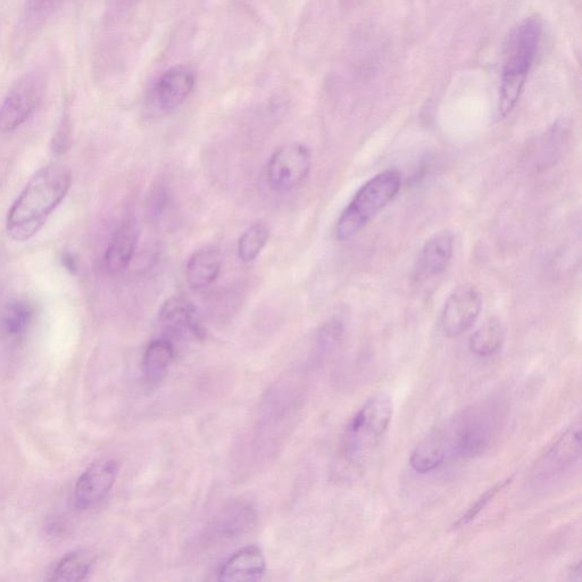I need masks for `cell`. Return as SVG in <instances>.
I'll use <instances>...</instances> for the list:
<instances>
[{"label":"cell","instance_id":"cell-1","mask_svg":"<svg viewBox=\"0 0 582 582\" xmlns=\"http://www.w3.org/2000/svg\"><path fill=\"white\" fill-rule=\"evenodd\" d=\"M71 180L70 171L61 164L39 170L8 212V235L16 241H27L35 236L68 194Z\"/></svg>","mask_w":582,"mask_h":582},{"label":"cell","instance_id":"cell-2","mask_svg":"<svg viewBox=\"0 0 582 582\" xmlns=\"http://www.w3.org/2000/svg\"><path fill=\"white\" fill-rule=\"evenodd\" d=\"M542 36V23L528 18L518 24L506 39L503 52L500 115H509L517 105L529 71L534 64Z\"/></svg>","mask_w":582,"mask_h":582},{"label":"cell","instance_id":"cell-3","mask_svg":"<svg viewBox=\"0 0 582 582\" xmlns=\"http://www.w3.org/2000/svg\"><path fill=\"white\" fill-rule=\"evenodd\" d=\"M496 415L487 404L472 406L462 412L446 428L437 429L448 459H473L484 454L494 437Z\"/></svg>","mask_w":582,"mask_h":582},{"label":"cell","instance_id":"cell-4","mask_svg":"<svg viewBox=\"0 0 582 582\" xmlns=\"http://www.w3.org/2000/svg\"><path fill=\"white\" fill-rule=\"evenodd\" d=\"M402 186L401 174L386 170L361 187L337 222L336 236L348 240L359 234L380 211L393 201Z\"/></svg>","mask_w":582,"mask_h":582},{"label":"cell","instance_id":"cell-5","mask_svg":"<svg viewBox=\"0 0 582 582\" xmlns=\"http://www.w3.org/2000/svg\"><path fill=\"white\" fill-rule=\"evenodd\" d=\"M393 398L386 392L371 396L349 422L344 437V453L349 461H362L381 443L392 423Z\"/></svg>","mask_w":582,"mask_h":582},{"label":"cell","instance_id":"cell-6","mask_svg":"<svg viewBox=\"0 0 582 582\" xmlns=\"http://www.w3.org/2000/svg\"><path fill=\"white\" fill-rule=\"evenodd\" d=\"M312 168L310 149L299 143L281 146L272 154L266 169L271 189L288 191L302 184Z\"/></svg>","mask_w":582,"mask_h":582},{"label":"cell","instance_id":"cell-7","mask_svg":"<svg viewBox=\"0 0 582 582\" xmlns=\"http://www.w3.org/2000/svg\"><path fill=\"white\" fill-rule=\"evenodd\" d=\"M44 81L29 74L16 82L0 104V132L18 129L35 113L44 95Z\"/></svg>","mask_w":582,"mask_h":582},{"label":"cell","instance_id":"cell-8","mask_svg":"<svg viewBox=\"0 0 582 582\" xmlns=\"http://www.w3.org/2000/svg\"><path fill=\"white\" fill-rule=\"evenodd\" d=\"M196 73L189 66H174L164 72L149 93V111L156 115L170 114L193 94Z\"/></svg>","mask_w":582,"mask_h":582},{"label":"cell","instance_id":"cell-9","mask_svg":"<svg viewBox=\"0 0 582 582\" xmlns=\"http://www.w3.org/2000/svg\"><path fill=\"white\" fill-rule=\"evenodd\" d=\"M482 309V298L476 287L461 286L453 291L444 305L442 328L447 337H460L473 327Z\"/></svg>","mask_w":582,"mask_h":582},{"label":"cell","instance_id":"cell-10","mask_svg":"<svg viewBox=\"0 0 582 582\" xmlns=\"http://www.w3.org/2000/svg\"><path fill=\"white\" fill-rule=\"evenodd\" d=\"M581 456V428H573L557 440L536 463L531 472V480L535 484L546 482L563 475Z\"/></svg>","mask_w":582,"mask_h":582},{"label":"cell","instance_id":"cell-11","mask_svg":"<svg viewBox=\"0 0 582 582\" xmlns=\"http://www.w3.org/2000/svg\"><path fill=\"white\" fill-rule=\"evenodd\" d=\"M119 475V464L112 459L97 460L82 473L74 488V501L81 510L101 503L110 494Z\"/></svg>","mask_w":582,"mask_h":582},{"label":"cell","instance_id":"cell-12","mask_svg":"<svg viewBox=\"0 0 582 582\" xmlns=\"http://www.w3.org/2000/svg\"><path fill=\"white\" fill-rule=\"evenodd\" d=\"M257 523V513L252 505L237 503L220 512L206 527L203 535L206 544L231 542L248 534Z\"/></svg>","mask_w":582,"mask_h":582},{"label":"cell","instance_id":"cell-13","mask_svg":"<svg viewBox=\"0 0 582 582\" xmlns=\"http://www.w3.org/2000/svg\"><path fill=\"white\" fill-rule=\"evenodd\" d=\"M160 321L170 334L201 340L205 329L199 320L195 306L186 298L176 296L168 299L160 311Z\"/></svg>","mask_w":582,"mask_h":582},{"label":"cell","instance_id":"cell-14","mask_svg":"<svg viewBox=\"0 0 582 582\" xmlns=\"http://www.w3.org/2000/svg\"><path fill=\"white\" fill-rule=\"evenodd\" d=\"M139 240V229L135 220L124 221L108 244L104 256L107 273L118 274L126 270L135 255Z\"/></svg>","mask_w":582,"mask_h":582},{"label":"cell","instance_id":"cell-15","mask_svg":"<svg viewBox=\"0 0 582 582\" xmlns=\"http://www.w3.org/2000/svg\"><path fill=\"white\" fill-rule=\"evenodd\" d=\"M266 571L265 557L259 547L248 546L229 557L219 572L224 582H246L262 579Z\"/></svg>","mask_w":582,"mask_h":582},{"label":"cell","instance_id":"cell-16","mask_svg":"<svg viewBox=\"0 0 582 582\" xmlns=\"http://www.w3.org/2000/svg\"><path fill=\"white\" fill-rule=\"evenodd\" d=\"M222 260L218 249L204 247L191 255L187 264L188 285L201 290L210 287L221 273Z\"/></svg>","mask_w":582,"mask_h":582},{"label":"cell","instance_id":"cell-17","mask_svg":"<svg viewBox=\"0 0 582 582\" xmlns=\"http://www.w3.org/2000/svg\"><path fill=\"white\" fill-rule=\"evenodd\" d=\"M35 317V307L26 299H13L0 310V337L15 340L26 334Z\"/></svg>","mask_w":582,"mask_h":582},{"label":"cell","instance_id":"cell-18","mask_svg":"<svg viewBox=\"0 0 582 582\" xmlns=\"http://www.w3.org/2000/svg\"><path fill=\"white\" fill-rule=\"evenodd\" d=\"M454 236L444 231L430 238L422 249L421 266L429 276H439L452 260Z\"/></svg>","mask_w":582,"mask_h":582},{"label":"cell","instance_id":"cell-19","mask_svg":"<svg viewBox=\"0 0 582 582\" xmlns=\"http://www.w3.org/2000/svg\"><path fill=\"white\" fill-rule=\"evenodd\" d=\"M176 357V348L168 339L154 340L148 345L141 361V370L148 382H159Z\"/></svg>","mask_w":582,"mask_h":582},{"label":"cell","instance_id":"cell-20","mask_svg":"<svg viewBox=\"0 0 582 582\" xmlns=\"http://www.w3.org/2000/svg\"><path fill=\"white\" fill-rule=\"evenodd\" d=\"M446 462L444 447L436 431L422 440L410 456L411 468L419 475H427Z\"/></svg>","mask_w":582,"mask_h":582},{"label":"cell","instance_id":"cell-21","mask_svg":"<svg viewBox=\"0 0 582 582\" xmlns=\"http://www.w3.org/2000/svg\"><path fill=\"white\" fill-rule=\"evenodd\" d=\"M505 343V329L500 320L490 319L469 340L470 351L480 357L493 356L501 351Z\"/></svg>","mask_w":582,"mask_h":582},{"label":"cell","instance_id":"cell-22","mask_svg":"<svg viewBox=\"0 0 582 582\" xmlns=\"http://www.w3.org/2000/svg\"><path fill=\"white\" fill-rule=\"evenodd\" d=\"M91 570L90 556L82 551L72 552L62 557L52 572L51 580L74 582L85 580Z\"/></svg>","mask_w":582,"mask_h":582},{"label":"cell","instance_id":"cell-23","mask_svg":"<svg viewBox=\"0 0 582 582\" xmlns=\"http://www.w3.org/2000/svg\"><path fill=\"white\" fill-rule=\"evenodd\" d=\"M269 236V229L264 223H255L249 227L239 239V259L245 263L255 261L268 244Z\"/></svg>","mask_w":582,"mask_h":582},{"label":"cell","instance_id":"cell-24","mask_svg":"<svg viewBox=\"0 0 582 582\" xmlns=\"http://www.w3.org/2000/svg\"><path fill=\"white\" fill-rule=\"evenodd\" d=\"M512 480L513 478H507L504 481L498 482V484L493 488L488 489L484 495H481L478 498L475 504H472L471 507H469V510L462 515L459 521L455 523L454 529L468 526L470 522L475 520L478 515L486 509L487 505L494 500L498 493L502 492L506 486L511 484Z\"/></svg>","mask_w":582,"mask_h":582},{"label":"cell","instance_id":"cell-25","mask_svg":"<svg viewBox=\"0 0 582 582\" xmlns=\"http://www.w3.org/2000/svg\"><path fill=\"white\" fill-rule=\"evenodd\" d=\"M64 265L71 271L77 269L76 261L72 259L71 255L64 256Z\"/></svg>","mask_w":582,"mask_h":582}]
</instances>
